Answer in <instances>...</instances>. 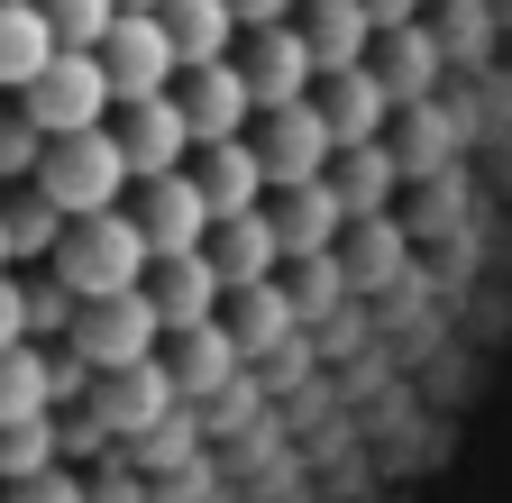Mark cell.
<instances>
[{
	"instance_id": "cell-1",
	"label": "cell",
	"mask_w": 512,
	"mask_h": 503,
	"mask_svg": "<svg viewBox=\"0 0 512 503\" xmlns=\"http://www.w3.org/2000/svg\"><path fill=\"white\" fill-rule=\"evenodd\" d=\"M55 275L74 284L83 302H110V293H138V284L156 275V247H147L138 211H92V220H74V229H64Z\"/></svg>"
},
{
	"instance_id": "cell-2",
	"label": "cell",
	"mask_w": 512,
	"mask_h": 503,
	"mask_svg": "<svg viewBox=\"0 0 512 503\" xmlns=\"http://www.w3.org/2000/svg\"><path fill=\"white\" fill-rule=\"evenodd\" d=\"M128 147H119V129H83V138H55L46 147V165H37V193L64 211V220H92V211H119V193H128Z\"/></svg>"
},
{
	"instance_id": "cell-3",
	"label": "cell",
	"mask_w": 512,
	"mask_h": 503,
	"mask_svg": "<svg viewBox=\"0 0 512 503\" xmlns=\"http://www.w3.org/2000/svg\"><path fill=\"white\" fill-rule=\"evenodd\" d=\"M19 110L37 119L46 138H83V129H110V110H119V92H110V65L101 55H83V46H64L55 65L19 92Z\"/></svg>"
},
{
	"instance_id": "cell-4",
	"label": "cell",
	"mask_w": 512,
	"mask_h": 503,
	"mask_svg": "<svg viewBox=\"0 0 512 503\" xmlns=\"http://www.w3.org/2000/svg\"><path fill=\"white\" fill-rule=\"evenodd\" d=\"M74 348L92 375H119V366H147L156 348H165V321H156V302H147V284L138 293H110V302H83V321H74Z\"/></svg>"
},
{
	"instance_id": "cell-5",
	"label": "cell",
	"mask_w": 512,
	"mask_h": 503,
	"mask_svg": "<svg viewBox=\"0 0 512 503\" xmlns=\"http://www.w3.org/2000/svg\"><path fill=\"white\" fill-rule=\"evenodd\" d=\"M101 65H110V92L119 101H156L183 83V46L156 10H119V28L101 37Z\"/></svg>"
},
{
	"instance_id": "cell-6",
	"label": "cell",
	"mask_w": 512,
	"mask_h": 503,
	"mask_svg": "<svg viewBox=\"0 0 512 503\" xmlns=\"http://www.w3.org/2000/svg\"><path fill=\"white\" fill-rule=\"evenodd\" d=\"M247 138H256V156H266V183H275V193L330 183V165H339V138H330V119H320V101H302V110H266Z\"/></svg>"
},
{
	"instance_id": "cell-7",
	"label": "cell",
	"mask_w": 512,
	"mask_h": 503,
	"mask_svg": "<svg viewBox=\"0 0 512 503\" xmlns=\"http://www.w3.org/2000/svg\"><path fill=\"white\" fill-rule=\"evenodd\" d=\"M110 129L128 147V174L156 183V174H183L192 156H202V138H192V119H183V92H156V101H119L110 110Z\"/></svg>"
},
{
	"instance_id": "cell-8",
	"label": "cell",
	"mask_w": 512,
	"mask_h": 503,
	"mask_svg": "<svg viewBox=\"0 0 512 503\" xmlns=\"http://www.w3.org/2000/svg\"><path fill=\"white\" fill-rule=\"evenodd\" d=\"M238 65H247V92H256V119H266V110H302V101L320 92V55H311L302 19H284V28H256Z\"/></svg>"
},
{
	"instance_id": "cell-9",
	"label": "cell",
	"mask_w": 512,
	"mask_h": 503,
	"mask_svg": "<svg viewBox=\"0 0 512 503\" xmlns=\"http://www.w3.org/2000/svg\"><path fill=\"white\" fill-rule=\"evenodd\" d=\"M92 412L110 421V439H119V449H138L156 421H174V412H183V385H174V366H165V357H147V366L101 375V385H92Z\"/></svg>"
},
{
	"instance_id": "cell-10",
	"label": "cell",
	"mask_w": 512,
	"mask_h": 503,
	"mask_svg": "<svg viewBox=\"0 0 512 503\" xmlns=\"http://www.w3.org/2000/svg\"><path fill=\"white\" fill-rule=\"evenodd\" d=\"M138 229H147V247H156V266H165V257H202L211 229H220V211H211V193H202L192 165H183V174H156V183H147Z\"/></svg>"
},
{
	"instance_id": "cell-11",
	"label": "cell",
	"mask_w": 512,
	"mask_h": 503,
	"mask_svg": "<svg viewBox=\"0 0 512 503\" xmlns=\"http://www.w3.org/2000/svg\"><path fill=\"white\" fill-rule=\"evenodd\" d=\"M147 302H156L165 339H192V330H211L220 311H229V284H220V266H211V247H202V257H165V266L147 275Z\"/></svg>"
},
{
	"instance_id": "cell-12",
	"label": "cell",
	"mask_w": 512,
	"mask_h": 503,
	"mask_svg": "<svg viewBox=\"0 0 512 503\" xmlns=\"http://www.w3.org/2000/svg\"><path fill=\"white\" fill-rule=\"evenodd\" d=\"M320 119H330V138L339 147H375L384 129H394V92H384L375 65H348V74H320Z\"/></svg>"
},
{
	"instance_id": "cell-13",
	"label": "cell",
	"mask_w": 512,
	"mask_h": 503,
	"mask_svg": "<svg viewBox=\"0 0 512 503\" xmlns=\"http://www.w3.org/2000/svg\"><path fill=\"white\" fill-rule=\"evenodd\" d=\"M183 119H192V138H202V147L247 138L256 92H247V65H238V55H229V65H192L183 74Z\"/></svg>"
},
{
	"instance_id": "cell-14",
	"label": "cell",
	"mask_w": 512,
	"mask_h": 503,
	"mask_svg": "<svg viewBox=\"0 0 512 503\" xmlns=\"http://www.w3.org/2000/svg\"><path fill=\"white\" fill-rule=\"evenodd\" d=\"M348 229V202H339V183H302V193H275V238H284V266H311V257H330Z\"/></svg>"
},
{
	"instance_id": "cell-15",
	"label": "cell",
	"mask_w": 512,
	"mask_h": 503,
	"mask_svg": "<svg viewBox=\"0 0 512 503\" xmlns=\"http://www.w3.org/2000/svg\"><path fill=\"white\" fill-rule=\"evenodd\" d=\"M192 183L211 193V211L229 220V211H266V156H256V138H220V147H202L192 156Z\"/></svg>"
},
{
	"instance_id": "cell-16",
	"label": "cell",
	"mask_w": 512,
	"mask_h": 503,
	"mask_svg": "<svg viewBox=\"0 0 512 503\" xmlns=\"http://www.w3.org/2000/svg\"><path fill=\"white\" fill-rule=\"evenodd\" d=\"M220 321H229V339H238L247 357H284V348L302 339V311H293V284H238Z\"/></svg>"
},
{
	"instance_id": "cell-17",
	"label": "cell",
	"mask_w": 512,
	"mask_h": 503,
	"mask_svg": "<svg viewBox=\"0 0 512 503\" xmlns=\"http://www.w3.org/2000/svg\"><path fill=\"white\" fill-rule=\"evenodd\" d=\"M211 266H220L229 293H238V284H275V266H284L275 211H229V220L211 229Z\"/></svg>"
},
{
	"instance_id": "cell-18",
	"label": "cell",
	"mask_w": 512,
	"mask_h": 503,
	"mask_svg": "<svg viewBox=\"0 0 512 503\" xmlns=\"http://www.w3.org/2000/svg\"><path fill=\"white\" fill-rule=\"evenodd\" d=\"M439 65H448V46H439L421 19L375 37V74H384V92H394V110H421V101L439 92Z\"/></svg>"
},
{
	"instance_id": "cell-19",
	"label": "cell",
	"mask_w": 512,
	"mask_h": 503,
	"mask_svg": "<svg viewBox=\"0 0 512 503\" xmlns=\"http://www.w3.org/2000/svg\"><path fill=\"white\" fill-rule=\"evenodd\" d=\"M302 37L320 55V74H348V65H375V19H366V0H302Z\"/></svg>"
},
{
	"instance_id": "cell-20",
	"label": "cell",
	"mask_w": 512,
	"mask_h": 503,
	"mask_svg": "<svg viewBox=\"0 0 512 503\" xmlns=\"http://www.w3.org/2000/svg\"><path fill=\"white\" fill-rule=\"evenodd\" d=\"M174 385H183V403H220L238 375H247V348L229 339V321H211V330H192V339H174Z\"/></svg>"
},
{
	"instance_id": "cell-21",
	"label": "cell",
	"mask_w": 512,
	"mask_h": 503,
	"mask_svg": "<svg viewBox=\"0 0 512 503\" xmlns=\"http://www.w3.org/2000/svg\"><path fill=\"white\" fill-rule=\"evenodd\" d=\"M165 28H174V46H183V74L192 65H229V55H238V0H165V10H156Z\"/></svg>"
},
{
	"instance_id": "cell-22",
	"label": "cell",
	"mask_w": 512,
	"mask_h": 503,
	"mask_svg": "<svg viewBox=\"0 0 512 503\" xmlns=\"http://www.w3.org/2000/svg\"><path fill=\"white\" fill-rule=\"evenodd\" d=\"M55 55H64V46H55V28H46L37 0H0V92L19 101V92L55 65Z\"/></svg>"
},
{
	"instance_id": "cell-23",
	"label": "cell",
	"mask_w": 512,
	"mask_h": 503,
	"mask_svg": "<svg viewBox=\"0 0 512 503\" xmlns=\"http://www.w3.org/2000/svg\"><path fill=\"white\" fill-rule=\"evenodd\" d=\"M330 183H339L348 220H384V202H394V183H403V156L384 147V138H375V147H339Z\"/></svg>"
},
{
	"instance_id": "cell-24",
	"label": "cell",
	"mask_w": 512,
	"mask_h": 503,
	"mask_svg": "<svg viewBox=\"0 0 512 503\" xmlns=\"http://www.w3.org/2000/svg\"><path fill=\"white\" fill-rule=\"evenodd\" d=\"M0 229H10V257H19V266H55V247H64V229H74V220H64L37 183H19V193H0Z\"/></svg>"
},
{
	"instance_id": "cell-25",
	"label": "cell",
	"mask_w": 512,
	"mask_h": 503,
	"mask_svg": "<svg viewBox=\"0 0 512 503\" xmlns=\"http://www.w3.org/2000/svg\"><path fill=\"white\" fill-rule=\"evenodd\" d=\"M128 467H138L147 485H174V476H192V467H202V412H174V421H156L147 439H138V449H119Z\"/></svg>"
},
{
	"instance_id": "cell-26",
	"label": "cell",
	"mask_w": 512,
	"mask_h": 503,
	"mask_svg": "<svg viewBox=\"0 0 512 503\" xmlns=\"http://www.w3.org/2000/svg\"><path fill=\"white\" fill-rule=\"evenodd\" d=\"M55 412V375H46V348H0V430L10 421H46Z\"/></svg>"
},
{
	"instance_id": "cell-27",
	"label": "cell",
	"mask_w": 512,
	"mask_h": 503,
	"mask_svg": "<svg viewBox=\"0 0 512 503\" xmlns=\"http://www.w3.org/2000/svg\"><path fill=\"white\" fill-rule=\"evenodd\" d=\"M19 302H28V339H37V348L74 339V321H83V293L64 284L55 266H46V275H19Z\"/></svg>"
},
{
	"instance_id": "cell-28",
	"label": "cell",
	"mask_w": 512,
	"mask_h": 503,
	"mask_svg": "<svg viewBox=\"0 0 512 503\" xmlns=\"http://www.w3.org/2000/svg\"><path fill=\"white\" fill-rule=\"evenodd\" d=\"M46 467H64L55 412H46V421H10V430H0V485H28V476H46Z\"/></svg>"
},
{
	"instance_id": "cell-29",
	"label": "cell",
	"mask_w": 512,
	"mask_h": 503,
	"mask_svg": "<svg viewBox=\"0 0 512 503\" xmlns=\"http://www.w3.org/2000/svg\"><path fill=\"white\" fill-rule=\"evenodd\" d=\"M37 10H46L55 46H83V55H101V37L119 28V0H37Z\"/></svg>"
},
{
	"instance_id": "cell-30",
	"label": "cell",
	"mask_w": 512,
	"mask_h": 503,
	"mask_svg": "<svg viewBox=\"0 0 512 503\" xmlns=\"http://www.w3.org/2000/svg\"><path fill=\"white\" fill-rule=\"evenodd\" d=\"M46 129H37V119L28 110H10V119H0V183H37V165H46Z\"/></svg>"
},
{
	"instance_id": "cell-31",
	"label": "cell",
	"mask_w": 512,
	"mask_h": 503,
	"mask_svg": "<svg viewBox=\"0 0 512 503\" xmlns=\"http://www.w3.org/2000/svg\"><path fill=\"white\" fill-rule=\"evenodd\" d=\"M0 503H92V485H83L74 467H46V476H28V485H0Z\"/></svg>"
},
{
	"instance_id": "cell-32",
	"label": "cell",
	"mask_w": 512,
	"mask_h": 503,
	"mask_svg": "<svg viewBox=\"0 0 512 503\" xmlns=\"http://www.w3.org/2000/svg\"><path fill=\"white\" fill-rule=\"evenodd\" d=\"M293 311H302V321H330V311H339V266H330V257H311V266H302Z\"/></svg>"
},
{
	"instance_id": "cell-33",
	"label": "cell",
	"mask_w": 512,
	"mask_h": 503,
	"mask_svg": "<svg viewBox=\"0 0 512 503\" xmlns=\"http://www.w3.org/2000/svg\"><path fill=\"white\" fill-rule=\"evenodd\" d=\"M92 503H147V476L128 458H110V476H92Z\"/></svg>"
},
{
	"instance_id": "cell-34",
	"label": "cell",
	"mask_w": 512,
	"mask_h": 503,
	"mask_svg": "<svg viewBox=\"0 0 512 503\" xmlns=\"http://www.w3.org/2000/svg\"><path fill=\"white\" fill-rule=\"evenodd\" d=\"M0 348H28V302H19V275H0Z\"/></svg>"
},
{
	"instance_id": "cell-35",
	"label": "cell",
	"mask_w": 512,
	"mask_h": 503,
	"mask_svg": "<svg viewBox=\"0 0 512 503\" xmlns=\"http://www.w3.org/2000/svg\"><path fill=\"white\" fill-rule=\"evenodd\" d=\"M293 19V0H238V28L256 37V28H284Z\"/></svg>"
},
{
	"instance_id": "cell-36",
	"label": "cell",
	"mask_w": 512,
	"mask_h": 503,
	"mask_svg": "<svg viewBox=\"0 0 512 503\" xmlns=\"http://www.w3.org/2000/svg\"><path fill=\"white\" fill-rule=\"evenodd\" d=\"M366 19H375V28H412L421 0H366Z\"/></svg>"
},
{
	"instance_id": "cell-37",
	"label": "cell",
	"mask_w": 512,
	"mask_h": 503,
	"mask_svg": "<svg viewBox=\"0 0 512 503\" xmlns=\"http://www.w3.org/2000/svg\"><path fill=\"white\" fill-rule=\"evenodd\" d=\"M0 275H19V257H10V229H0Z\"/></svg>"
},
{
	"instance_id": "cell-38",
	"label": "cell",
	"mask_w": 512,
	"mask_h": 503,
	"mask_svg": "<svg viewBox=\"0 0 512 503\" xmlns=\"http://www.w3.org/2000/svg\"><path fill=\"white\" fill-rule=\"evenodd\" d=\"M119 10H165V0H119Z\"/></svg>"
}]
</instances>
